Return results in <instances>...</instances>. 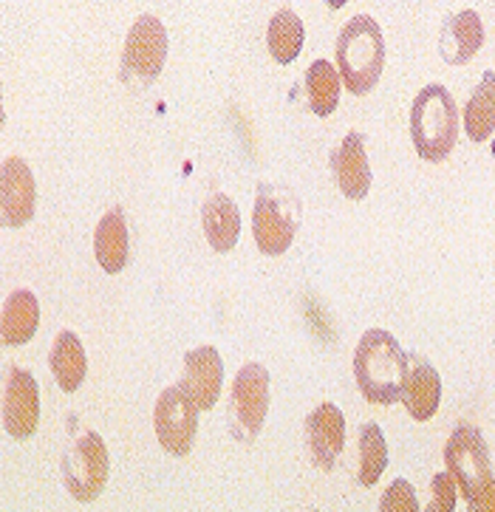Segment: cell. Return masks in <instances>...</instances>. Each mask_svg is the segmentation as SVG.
Returning <instances> with one entry per match:
<instances>
[{"instance_id": "277c9868", "label": "cell", "mask_w": 495, "mask_h": 512, "mask_svg": "<svg viewBox=\"0 0 495 512\" xmlns=\"http://www.w3.org/2000/svg\"><path fill=\"white\" fill-rule=\"evenodd\" d=\"M445 464L450 476L462 487L467 507L473 512H495V481L490 450L473 425L453 430L445 447Z\"/></svg>"}, {"instance_id": "4fadbf2b", "label": "cell", "mask_w": 495, "mask_h": 512, "mask_svg": "<svg viewBox=\"0 0 495 512\" xmlns=\"http://www.w3.org/2000/svg\"><path fill=\"white\" fill-rule=\"evenodd\" d=\"M221 385H224V363L213 346L193 348L184 354L182 388L196 399L201 411H213L221 397Z\"/></svg>"}, {"instance_id": "5b68a950", "label": "cell", "mask_w": 495, "mask_h": 512, "mask_svg": "<svg viewBox=\"0 0 495 512\" xmlns=\"http://www.w3.org/2000/svg\"><path fill=\"white\" fill-rule=\"evenodd\" d=\"M300 199L283 184H258V199H255V213H252V232L255 244L264 255H283L295 241L297 227H300Z\"/></svg>"}, {"instance_id": "603a6c76", "label": "cell", "mask_w": 495, "mask_h": 512, "mask_svg": "<svg viewBox=\"0 0 495 512\" xmlns=\"http://www.w3.org/2000/svg\"><path fill=\"white\" fill-rule=\"evenodd\" d=\"M306 97L309 108L320 119H326L337 111L340 102V80H337V68L329 60H314L306 71Z\"/></svg>"}, {"instance_id": "ba28073f", "label": "cell", "mask_w": 495, "mask_h": 512, "mask_svg": "<svg viewBox=\"0 0 495 512\" xmlns=\"http://www.w3.org/2000/svg\"><path fill=\"white\" fill-rule=\"evenodd\" d=\"M266 413H269V371L261 363H247L232 382L230 408H227L232 436L247 445L255 442L258 433L264 430Z\"/></svg>"}, {"instance_id": "7402d4cb", "label": "cell", "mask_w": 495, "mask_h": 512, "mask_svg": "<svg viewBox=\"0 0 495 512\" xmlns=\"http://www.w3.org/2000/svg\"><path fill=\"white\" fill-rule=\"evenodd\" d=\"M303 23L300 17L292 12V9H281L278 15L269 20V29H266V46H269V54L281 63V66H289L300 57V49H303Z\"/></svg>"}, {"instance_id": "d4e9b609", "label": "cell", "mask_w": 495, "mask_h": 512, "mask_svg": "<svg viewBox=\"0 0 495 512\" xmlns=\"http://www.w3.org/2000/svg\"><path fill=\"white\" fill-rule=\"evenodd\" d=\"M380 512H419L416 490L405 479H396L385 493H382Z\"/></svg>"}, {"instance_id": "52a82bcc", "label": "cell", "mask_w": 495, "mask_h": 512, "mask_svg": "<svg viewBox=\"0 0 495 512\" xmlns=\"http://www.w3.org/2000/svg\"><path fill=\"white\" fill-rule=\"evenodd\" d=\"M167 60V32L162 20L153 15H142L128 32L125 51H122V83L131 91H142L162 74Z\"/></svg>"}, {"instance_id": "ffe728a7", "label": "cell", "mask_w": 495, "mask_h": 512, "mask_svg": "<svg viewBox=\"0 0 495 512\" xmlns=\"http://www.w3.org/2000/svg\"><path fill=\"white\" fill-rule=\"evenodd\" d=\"M51 371H54V380L57 385L66 391V394H74L80 385L85 382V374H88V357H85V348L80 343V337L74 331H60L54 346H51Z\"/></svg>"}, {"instance_id": "7a4b0ae2", "label": "cell", "mask_w": 495, "mask_h": 512, "mask_svg": "<svg viewBox=\"0 0 495 512\" xmlns=\"http://www.w3.org/2000/svg\"><path fill=\"white\" fill-rule=\"evenodd\" d=\"M337 71L354 97H365L380 83L385 68V37L374 17L357 15L337 37Z\"/></svg>"}, {"instance_id": "5bb4252c", "label": "cell", "mask_w": 495, "mask_h": 512, "mask_svg": "<svg viewBox=\"0 0 495 512\" xmlns=\"http://www.w3.org/2000/svg\"><path fill=\"white\" fill-rule=\"evenodd\" d=\"M331 173H334L337 187L343 190V196L354 201L368 196V190H371V167H368V156H365L363 133L351 131L343 139V145L331 153Z\"/></svg>"}, {"instance_id": "9a60e30c", "label": "cell", "mask_w": 495, "mask_h": 512, "mask_svg": "<svg viewBox=\"0 0 495 512\" xmlns=\"http://www.w3.org/2000/svg\"><path fill=\"white\" fill-rule=\"evenodd\" d=\"M439 397H442V380L436 374V368L408 354V377H405V391H402V402L416 422H428L439 411Z\"/></svg>"}, {"instance_id": "44dd1931", "label": "cell", "mask_w": 495, "mask_h": 512, "mask_svg": "<svg viewBox=\"0 0 495 512\" xmlns=\"http://www.w3.org/2000/svg\"><path fill=\"white\" fill-rule=\"evenodd\" d=\"M464 131L473 142H487L495 131V74L487 71L464 108Z\"/></svg>"}, {"instance_id": "cb8c5ba5", "label": "cell", "mask_w": 495, "mask_h": 512, "mask_svg": "<svg viewBox=\"0 0 495 512\" xmlns=\"http://www.w3.org/2000/svg\"><path fill=\"white\" fill-rule=\"evenodd\" d=\"M388 467V445L377 422H365L360 428V484L374 487Z\"/></svg>"}, {"instance_id": "6da1fadb", "label": "cell", "mask_w": 495, "mask_h": 512, "mask_svg": "<svg viewBox=\"0 0 495 512\" xmlns=\"http://www.w3.org/2000/svg\"><path fill=\"white\" fill-rule=\"evenodd\" d=\"M408 377V354L399 348L394 334L368 329L354 351V380L363 397L374 405H394L402 399Z\"/></svg>"}, {"instance_id": "30bf717a", "label": "cell", "mask_w": 495, "mask_h": 512, "mask_svg": "<svg viewBox=\"0 0 495 512\" xmlns=\"http://www.w3.org/2000/svg\"><path fill=\"white\" fill-rule=\"evenodd\" d=\"M40 425V388L26 368H12L3 391V428L12 439H29Z\"/></svg>"}, {"instance_id": "7c38bea8", "label": "cell", "mask_w": 495, "mask_h": 512, "mask_svg": "<svg viewBox=\"0 0 495 512\" xmlns=\"http://www.w3.org/2000/svg\"><path fill=\"white\" fill-rule=\"evenodd\" d=\"M0 213L6 227H23L34 215V176L20 156H9L0 167Z\"/></svg>"}, {"instance_id": "8fae6325", "label": "cell", "mask_w": 495, "mask_h": 512, "mask_svg": "<svg viewBox=\"0 0 495 512\" xmlns=\"http://www.w3.org/2000/svg\"><path fill=\"white\" fill-rule=\"evenodd\" d=\"M346 445V416L337 405H320L306 416V447L320 470H331Z\"/></svg>"}, {"instance_id": "484cf974", "label": "cell", "mask_w": 495, "mask_h": 512, "mask_svg": "<svg viewBox=\"0 0 495 512\" xmlns=\"http://www.w3.org/2000/svg\"><path fill=\"white\" fill-rule=\"evenodd\" d=\"M430 512H453L456 510V479L450 473H436L433 476V501Z\"/></svg>"}, {"instance_id": "d6986e66", "label": "cell", "mask_w": 495, "mask_h": 512, "mask_svg": "<svg viewBox=\"0 0 495 512\" xmlns=\"http://www.w3.org/2000/svg\"><path fill=\"white\" fill-rule=\"evenodd\" d=\"M40 326V303L29 289H17L9 295L0 320V337L6 346H23Z\"/></svg>"}, {"instance_id": "ac0fdd59", "label": "cell", "mask_w": 495, "mask_h": 512, "mask_svg": "<svg viewBox=\"0 0 495 512\" xmlns=\"http://www.w3.org/2000/svg\"><path fill=\"white\" fill-rule=\"evenodd\" d=\"M94 252H97L99 266L105 272H111V275L122 272L125 264H128V255H131V249H128V224H125V213L119 207L102 215L97 235H94Z\"/></svg>"}, {"instance_id": "2e32d148", "label": "cell", "mask_w": 495, "mask_h": 512, "mask_svg": "<svg viewBox=\"0 0 495 512\" xmlns=\"http://www.w3.org/2000/svg\"><path fill=\"white\" fill-rule=\"evenodd\" d=\"M481 46H484V26H481L479 12L464 9L459 15L447 17L439 34V51L445 63L464 66L479 54Z\"/></svg>"}, {"instance_id": "3957f363", "label": "cell", "mask_w": 495, "mask_h": 512, "mask_svg": "<svg viewBox=\"0 0 495 512\" xmlns=\"http://www.w3.org/2000/svg\"><path fill=\"white\" fill-rule=\"evenodd\" d=\"M411 136L416 153L439 165L456 148L459 139V108L445 85H425L411 108Z\"/></svg>"}, {"instance_id": "9c48e42d", "label": "cell", "mask_w": 495, "mask_h": 512, "mask_svg": "<svg viewBox=\"0 0 495 512\" xmlns=\"http://www.w3.org/2000/svg\"><path fill=\"white\" fill-rule=\"evenodd\" d=\"M198 408L196 399L184 391L182 385H173L162 391V397L156 399V411H153V428L159 436V445L165 447L170 456H187L193 450L198 430Z\"/></svg>"}, {"instance_id": "8992f818", "label": "cell", "mask_w": 495, "mask_h": 512, "mask_svg": "<svg viewBox=\"0 0 495 512\" xmlns=\"http://www.w3.org/2000/svg\"><path fill=\"white\" fill-rule=\"evenodd\" d=\"M63 484L74 501L91 504L94 498L105 490L108 473H111V459L102 436L94 430H80L71 436L66 453H63Z\"/></svg>"}, {"instance_id": "4316f807", "label": "cell", "mask_w": 495, "mask_h": 512, "mask_svg": "<svg viewBox=\"0 0 495 512\" xmlns=\"http://www.w3.org/2000/svg\"><path fill=\"white\" fill-rule=\"evenodd\" d=\"M346 3L348 0H326V6H329V9H343Z\"/></svg>"}, {"instance_id": "e0dca14e", "label": "cell", "mask_w": 495, "mask_h": 512, "mask_svg": "<svg viewBox=\"0 0 495 512\" xmlns=\"http://www.w3.org/2000/svg\"><path fill=\"white\" fill-rule=\"evenodd\" d=\"M201 224H204V235H207L210 247L221 255L230 252L241 235V213L232 204L230 196H224V193H215L207 199L204 210H201Z\"/></svg>"}]
</instances>
